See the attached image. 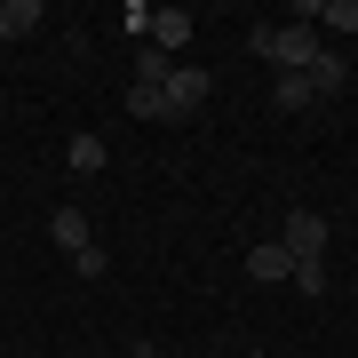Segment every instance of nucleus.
I'll list each match as a JSON object with an SVG mask.
<instances>
[{
    "label": "nucleus",
    "instance_id": "f257e3e1",
    "mask_svg": "<svg viewBox=\"0 0 358 358\" xmlns=\"http://www.w3.org/2000/svg\"><path fill=\"white\" fill-rule=\"evenodd\" d=\"M247 48H255L263 64H279V72H310V64L327 56V48H319V24H255Z\"/></svg>",
    "mask_w": 358,
    "mask_h": 358
},
{
    "label": "nucleus",
    "instance_id": "f03ea898",
    "mask_svg": "<svg viewBox=\"0 0 358 358\" xmlns=\"http://www.w3.org/2000/svg\"><path fill=\"white\" fill-rule=\"evenodd\" d=\"M279 247H287L294 263H327V215H310V207H287Z\"/></svg>",
    "mask_w": 358,
    "mask_h": 358
},
{
    "label": "nucleus",
    "instance_id": "7ed1b4c3",
    "mask_svg": "<svg viewBox=\"0 0 358 358\" xmlns=\"http://www.w3.org/2000/svg\"><path fill=\"white\" fill-rule=\"evenodd\" d=\"M159 96H167V120H192L199 103L215 96V80H207L199 64H176V72H167V88H159Z\"/></svg>",
    "mask_w": 358,
    "mask_h": 358
},
{
    "label": "nucleus",
    "instance_id": "20e7f679",
    "mask_svg": "<svg viewBox=\"0 0 358 358\" xmlns=\"http://www.w3.org/2000/svg\"><path fill=\"white\" fill-rule=\"evenodd\" d=\"M192 32H199V24H192V8H152V48H159V56L192 48Z\"/></svg>",
    "mask_w": 358,
    "mask_h": 358
},
{
    "label": "nucleus",
    "instance_id": "39448f33",
    "mask_svg": "<svg viewBox=\"0 0 358 358\" xmlns=\"http://www.w3.org/2000/svg\"><path fill=\"white\" fill-rule=\"evenodd\" d=\"M48 239L64 247V255H88L96 231H88V215H80V207H56V215H48Z\"/></svg>",
    "mask_w": 358,
    "mask_h": 358
},
{
    "label": "nucleus",
    "instance_id": "423d86ee",
    "mask_svg": "<svg viewBox=\"0 0 358 358\" xmlns=\"http://www.w3.org/2000/svg\"><path fill=\"white\" fill-rule=\"evenodd\" d=\"M247 271H255V279H263V287H279V279H287V271H294V255H287V247H279V239H263V247H247Z\"/></svg>",
    "mask_w": 358,
    "mask_h": 358
},
{
    "label": "nucleus",
    "instance_id": "0eeeda50",
    "mask_svg": "<svg viewBox=\"0 0 358 358\" xmlns=\"http://www.w3.org/2000/svg\"><path fill=\"white\" fill-rule=\"evenodd\" d=\"M40 32V0H0V40H32Z\"/></svg>",
    "mask_w": 358,
    "mask_h": 358
},
{
    "label": "nucleus",
    "instance_id": "6e6552de",
    "mask_svg": "<svg viewBox=\"0 0 358 358\" xmlns=\"http://www.w3.org/2000/svg\"><path fill=\"white\" fill-rule=\"evenodd\" d=\"M303 16L327 32H358V0H303Z\"/></svg>",
    "mask_w": 358,
    "mask_h": 358
},
{
    "label": "nucleus",
    "instance_id": "1a4fd4ad",
    "mask_svg": "<svg viewBox=\"0 0 358 358\" xmlns=\"http://www.w3.org/2000/svg\"><path fill=\"white\" fill-rule=\"evenodd\" d=\"M343 88H350V64H343V56H319V64H310V96L327 103V96H343Z\"/></svg>",
    "mask_w": 358,
    "mask_h": 358
},
{
    "label": "nucleus",
    "instance_id": "9d476101",
    "mask_svg": "<svg viewBox=\"0 0 358 358\" xmlns=\"http://www.w3.org/2000/svg\"><path fill=\"white\" fill-rule=\"evenodd\" d=\"M167 72H176V56H159V48H136V88H167Z\"/></svg>",
    "mask_w": 358,
    "mask_h": 358
},
{
    "label": "nucleus",
    "instance_id": "9b49d317",
    "mask_svg": "<svg viewBox=\"0 0 358 358\" xmlns=\"http://www.w3.org/2000/svg\"><path fill=\"white\" fill-rule=\"evenodd\" d=\"M271 96H279V112H303V103H319V96H310V72H279V88H271Z\"/></svg>",
    "mask_w": 358,
    "mask_h": 358
},
{
    "label": "nucleus",
    "instance_id": "f8f14e48",
    "mask_svg": "<svg viewBox=\"0 0 358 358\" xmlns=\"http://www.w3.org/2000/svg\"><path fill=\"white\" fill-rule=\"evenodd\" d=\"M64 159L80 167V176H96V167L112 159V152H103V136H72V143H64Z\"/></svg>",
    "mask_w": 358,
    "mask_h": 358
},
{
    "label": "nucleus",
    "instance_id": "ddd939ff",
    "mask_svg": "<svg viewBox=\"0 0 358 358\" xmlns=\"http://www.w3.org/2000/svg\"><path fill=\"white\" fill-rule=\"evenodd\" d=\"M128 112H136V120H167V96H159V88H128Z\"/></svg>",
    "mask_w": 358,
    "mask_h": 358
},
{
    "label": "nucleus",
    "instance_id": "4468645a",
    "mask_svg": "<svg viewBox=\"0 0 358 358\" xmlns=\"http://www.w3.org/2000/svg\"><path fill=\"white\" fill-rule=\"evenodd\" d=\"M287 287H303V294H327V263H294V271H287Z\"/></svg>",
    "mask_w": 358,
    "mask_h": 358
},
{
    "label": "nucleus",
    "instance_id": "2eb2a0df",
    "mask_svg": "<svg viewBox=\"0 0 358 358\" xmlns=\"http://www.w3.org/2000/svg\"><path fill=\"white\" fill-rule=\"evenodd\" d=\"M72 271H80V279H103V271H112V255H103V247H88V255H72Z\"/></svg>",
    "mask_w": 358,
    "mask_h": 358
},
{
    "label": "nucleus",
    "instance_id": "dca6fc26",
    "mask_svg": "<svg viewBox=\"0 0 358 358\" xmlns=\"http://www.w3.org/2000/svg\"><path fill=\"white\" fill-rule=\"evenodd\" d=\"M128 358H159V343H128Z\"/></svg>",
    "mask_w": 358,
    "mask_h": 358
}]
</instances>
